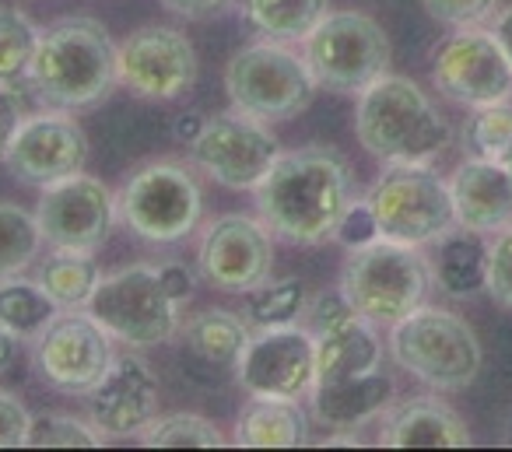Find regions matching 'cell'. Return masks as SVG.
<instances>
[{"instance_id": "6da1fadb", "label": "cell", "mask_w": 512, "mask_h": 452, "mask_svg": "<svg viewBox=\"0 0 512 452\" xmlns=\"http://www.w3.org/2000/svg\"><path fill=\"white\" fill-rule=\"evenodd\" d=\"M256 211L274 235L299 246L330 242L355 200L351 165L330 148L281 151L256 186Z\"/></svg>"}, {"instance_id": "7a4b0ae2", "label": "cell", "mask_w": 512, "mask_h": 452, "mask_svg": "<svg viewBox=\"0 0 512 452\" xmlns=\"http://www.w3.org/2000/svg\"><path fill=\"white\" fill-rule=\"evenodd\" d=\"M29 85L50 109L99 106L120 85V46L95 18H60L39 39Z\"/></svg>"}, {"instance_id": "3957f363", "label": "cell", "mask_w": 512, "mask_h": 452, "mask_svg": "<svg viewBox=\"0 0 512 452\" xmlns=\"http://www.w3.org/2000/svg\"><path fill=\"white\" fill-rule=\"evenodd\" d=\"M355 134L379 162H432L453 141V127L435 109V102L400 74H383L365 92H358Z\"/></svg>"}, {"instance_id": "277c9868", "label": "cell", "mask_w": 512, "mask_h": 452, "mask_svg": "<svg viewBox=\"0 0 512 452\" xmlns=\"http://www.w3.org/2000/svg\"><path fill=\"white\" fill-rule=\"evenodd\" d=\"M432 288V263L418 246H404L379 235L362 249H351L341 270V291L351 309L376 326H393L421 309Z\"/></svg>"}, {"instance_id": "5b68a950", "label": "cell", "mask_w": 512, "mask_h": 452, "mask_svg": "<svg viewBox=\"0 0 512 452\" xmlns=\"http://www.w3.org/2000/svg\"><path fill=\"white\" fill-rule=\"evenodd\" d=\"M390 354L404 372L442 393L470 386L484 358L474 326L435 305H421L390 326Z\"/></svg>"}, {"instance_id": "8992f818", "label": "cell", "mask_w": 512, "mask_h": 452, "mask_svg": "<svg viewBox=\"0 0 512 452\" xmlns=\"http://www.w3.org/2000/svg\"><path fill=\"white\" fill-rule=\"evenodd\" d=\"M316 88L320 85L306 57L278 39L242 46L225 67V92L232 106L264 123H285L306 113Z\"/></svg>"}, {"instance_id": "52a82bcc", "label": "cell", "mask_w": 512, "mask_h": 452, "mask_svg": "<svg viewBox=\"0 0 512 452\" xmlns=\"http://www.w3.org/2000/svg\"><path fill=\"white\" fill-rule=\"evenodd\" d=\"M365 200L379 221V235L404 246H435L456 228L449 183L428 162L386 165Z\"/></svg>"}, {"instance_id": "ba28073f", "label": "cell", "mask_w": 512, "mask_h": 452, "mask_svg": "<svg viewBox=\"0 0 512 452\" xmlns=\"http://www.w3.org/2000/svg\"><path fill=\"white\" fill-rule=\"evenodd\" d=\"M85 309L109 337L137 351L165 344L179 330V302L165 291L158 267L148 263L102 274Z\"/></svg>"}, {"instance_id": "9c48e42d", "label": "cell", "mask_w": 512, "mask_h": 452, "mask_svg": "<svg viewBox=\"0 0 512 452\" xmlns=\"http://www.w3.org/2000/svg\"><path fill=\"white\" fill-rule=\"evenodd\" d=\"M120 221L144 242H179L200 225L204 193L183 162L158 158L134 172L116 193Z\"/></svg>"}, {"instance_id": "30bf717a", "label": "cell", "mask_w": 512, "mask_h": 452, "mask_svg": "<svg viewBox=\"0 0 512 452\" xmlns=\"http://www.w3.org/2000/svg\"><path fill=\"white\" fill-rule=\"evenodd\" d=\"M302 43L316 85L330 92H365L372 81L390 74V36L362 11H327Z\"/></svg>"}, {"instance_id": "8fae6325", "label": "cell", "mask_w": 512, "mask_h": 452, "mask_svg": "<svg viewBox=\"0 0 512 452\" xmlns=\"http://www.w3.org/2000/svg\"><path fill=\"white\" fill-rule=\"evenodd\" d=\"M281 155V144L264 120L242 113H218L204 123L197 141L190 144V158L207 179L228 190H256Z\"/></svg>"}, {"instance_id": "7c38bea8", "label": "cell", "mask_w": 512, "mask_h": 452, "mask_svg": "<svg viewBox=\"0 0 512 452\" xmlns=\"http://www.w3.org/2000/svg\"><path fill=\"white\" fill-rule=\"evenodd\" d=\"M36 368L60 393L85 396L116 361L113 337L92 312L60 309L57 319L32 340Z\"/></svg>"}, {"instance_id": "4fadbf2b", "label": "cell", "mask_w": 512, "mask_h": 452, "mask_svg": "<svg viewBox=\"0 0 512 452\" xmlns=\"http://www.w3.org/2000/svg\"><path fill=\"white\" fill-rule=\"evenodd\" d=\"M116 218V193L102 179L74 172L57 183L43 186V197L36 207L39 235L53 249L71 253H95L109 239Z\"/></svg>"}, {"instance_id": "5bb4252c", "label": "cell", "mask_w": 512, "mask_h": 452, "mask_svg": "<svg viewBox=\"0 0 512 452\" xmlns=\"http://www.w3.org/2000/svg\"><path fill=\"white\" fill-rule=\"evenodd\" d=\"M432 81L449 102L467 109L512 99V64L491 29H456L435 46Z\"/></svg>"}, {"instance_id": "9a60e30c", "label": "cell", "mask_w": 512, "mask_h": 452, "mask_svg": "<svg viewBox=\"0 0 512 452\" xmlns=\"http://www.w3.org/2000/svg\"><path fill=\"white\" fill-rule=\"evenodd\" d=\"M235 375L249 396L299 400L316 386V337L295 323L253 330L235 361Z\"/></svg>"}, {"instance_id": "2e32d148", "label": "cell", "mask_w": 512, "mask_h": 452, "mask_svg": "<svg viewBox=\"0 0 512 452\" xmlns=\"http://www.w3.org/2000/svg\"><path fill=\"white\" fill-rule=\"evenodd\" d=\"M264 218L249 214H221L204 228L197 246V267L211 288L246 295L271 277L274 242Z\"/></svg>"}, {"instance_id": "e0dca14e", "label": "cell", "mask_w": 512, "mask_h": 452, "mask_svg": "<svg viewBox=\"0 0 512 452\" xmlns=\"http://www.w3.org/2000/svg\"><path fill=\"white\" fill-rule=\"evenodd\" d=\"M197 81V50L176 29L144 25L120 43V85L144 99H176Z\"/></svg>"}, {"instance_id": "ac0fdd59", "label": "cell", "mask_w": 512, "mask_h": 452, "mask_svg": "<svg viewBox=\"0 0 512 452\" xmlns=\"http://www.w3.org/2000/svg\"><path fill=\"white\" fill-rule=\"evenodd\" d=\"M11 176L32 186L57 183L64 176L85 169L88 162V137L81 123L67 113H36L18 123L15 137L8 144Z\"/></svg>"}, {"instance_id": "d6986e66", "label": "cell", "mask_w": 512, "mask_h": 452, "mask_svg": "<svg viewBox=\"0 0 512 452\" xmlns=\"http://www.w3.org/2000/svg\"><path fill=\"white\" fill-rule=\"evenodd\" d=\"M88 421L106 438H141L158 417V375L137 354H123L85 393Z\"/></svg>"}, {"instance_id": "ffe728a7", "label": "cell", "mask_w": 512, "mask_h": 452, "mask_svg": "<svg viewBox=\"0 0 512 452\" xmlns=\"http://www.w3.org/2000/svg\"><path fill=\"white\" fill-rule=\"evenodd\" d=\"M449 193L460 228L495 235L512 225V179L505 162L467 158L449 179Z\"/></svg>"}, {"instance_id": "44dd1931", "label": "cell", "mask_w": 512, "mask_h": 452, "mask_svg": "<svg viewBox=\"0 0 512 452\" xmlns=\"http://www.w3.org/2000/svg\"><path fill=\"white\" fill-rule=\"evenodd\" d=\"M393 393H397V382L390 372H383V365L372 368L355 379L341 382H320L309 393V407L320 424L334 431H355L362 424L376 421L390 410Z\"/></svg>"}, {"instance_id": "7402d4cb", "label": "cell", "mask_w": 512, "mask_h": 452, "mask_svg": "<svg viewBox=\"0 0 512 452\" xmlns=\"http://www.w3.org/2000/svg\"><path fill=\"white\" fill-rule=\"evenodd\" d=\"M379 442L390 449H467L470 431L449 403L418 396L386 410Z\"/></svg>"}, {"instance_id": "603a6c76", "label": "cell", "mask_w": 512, "mask_h": 452, "mask_svg": "<svg viewBox=\"0 0 512 452\" xmlns=\"http://www.w3.org/2000/svg\"><path fill=\"white\" fill-rule=\"evenodd\" d=\"M379 365H383V344L376 337V323L369 319L351 316L316 337V386L355 379Z\"/></svg>"}, {"instance_id": "cb8c5ba5", "label": "cell", "mask_w": 512, "mask_h": 452, "mask_svg": "<svg viewBox=\"0 0 512 452\" xmlns=\"http://www.w3.org/2000/svg\"><path fill=\"white\" fill-rule=\"evenodd\" d=\"M232 442L242 449H299L309 442L306 410L299 407V400L253 396L239 410Z\"/></svg>"}, {"instance_id": "d4e9b609", "label": "cell", "mask_w": 512, "mask_h": 452, "mask_svg": "<svg viewBox=\"0 0 512 452\" xmlns=\"http://www.w3.org/2000/svg\"><path fill=\"white\" fill-rule=\"evenodd\" d=\"M432 281L449 298H474L488 291V242L481 232L456 225L435 242Z\"/></svg>"}, {"instance_id": "484cf974", "label": "cell", "mask_w": 512, "mask_h": 452, "mask_svg": "<svg viewBox=\"0 0 512 452\" xmlns=\"http://www.w3.org/2000/svg\"><path fill=\"white\" fill-rule=\"evenodd\" d=\"M57 312L60 305L39 281H25L22 274L0 277V330L15 333L18 340H36Z\"/></svg>"}, {"instance_id": "4316f807", "label": "cell", "mask_w": 512, "mask_h": 452, "mask_svg": "<svg viewBox=\"0 0 512 452\" xmlns=\"http://www.w3.org/2000/svg\"><path fill=\"white\" fill-rule=\"evenodd\" d=\"M246 22L278 43H302L327 18L330 0H242Z\"/></svg>"}, {"instance_id": "83f0119b", "label": "cell", "mask_w": 512, "mask_h": 452, "mask_svg": "<svg viewBox=\"0 0 512 452\" xmlns=\"http://www.w3.org/2000/svg\"><path fill=\"white\" fill-rule=\"evenodd\" d=\"M253 326L242 316L225 309H204L183 326V340L197 358L211 361V365H235L246 347Z\"/></svg>"}, {"instance_id": "f1b7e54d", "label": "cell", "mask_w": 512, "mask_h": 452, "mask_svg": "<svg viewBox=\"0 0 512 452\" xmlns=\"http://www.w3.org/2000/svg\"><path fill=\"white\" fill-rule=\"evenodd\" d=\"M99 267H95L92 253H71V249H57L50 260L39 267L36 281L46 288V295L60 305V309H85L92 298L95 284H99Z\"/></svg>"}, {"instance_id": "f546056e", "label": "cell", "mask_w": 512, "mask_h": 452, "mask_svg": "<svg viewBox=\"0 0 512 452\" xmlns=\"http://www.w3.org/2000/svg\"><path fill=\"white\" fill-rule=\"evenodd\" d=\"M309 291L306 281L299 277H281V281H260L253 291H246V323L253 330H264V326H285L306 312Z\"/></svg>"}, {"instance_id": "4dcf8cb0", "label": "cell", "mask_w": 512, "mask_h": 452, "mask_svg": "<svg viewBox=\"0 0 512 452\" xmlns=\"http://www.w3.org/2000/svg\"><path fill=\"white\" fill-rule=\"evenodd\" d=\"M460 141L467 158H491L505 162L512 155V102H491V106L470 109L463 120Z\"/></svg>"}, {"instance_id": "1f68e13d", "label": "cell", "mask_w": 512, "mask_h": 452, "mask_svg": "<svg viewBox=\"0 0 512 452\" xmlns=\"http://www.w3.org/2000/svg\"><path fill=\"white\" fill-rule=\"evenodd\" d=\"M39 39L43 32L25 11L0 8V85H18L29 78Z\"/></svg>"}, {"instance_id": "d6a6232c", "label": "cell", "mask_w": 512, "mask_h": 452, "mask_svg": "<svg viewBox=\"0 0 512 452\" xmlns=\"http://www.w3.org/2000/svg\"><path fill=\"white\" fill-rule=\"evenodd\" d=\"M141 442L148 449H221L225 435L214 428L207 417L179 410V414L155 417L148 428L141 431Z\"/></svg>"}, {"instance_id": "836d02e7", "label": "cell", "mask_w": 512, "mask_h": 452, "mask_svg": "<svg viewBox=\"0 0 512 452\" xmlns=\"http://www.w3.org/2000/svg\"><path fill=\"white\" fill-rule=\"evenodd\" d=\"M43 242L36 214L18 204H0V277L22 274Z\"/></svg>"}, {"instance_id": "e575fe53", "label": "cell", "mask_w": 512, "mask_h": 452, "mask_svg": "<svg viewBox=\"0 0 512 452\" xmlns=\"http://www.w3.org/2000/svg\"><path fill=\"white\" fill-rule=\"evenodd\" d=\"M106 442L92 421H81L71 414H39L32 417L29 442L32 449H99Z\"/></svg>"}, {"instance_id": "d590c367", "label": "cell", "mask_w": 512, "mask_h": 452, "mask_svg": "<svg viewBox=\"0 0 512 452\" xmlns=\"http://www.w3.org/2000/svg\"><path fill=\"white\" fill-rule=\"evenodd\" d=\"M488 295L512 312V225L488 242Z\"/></svg>"}, {"instance_id": "8d00e7d4", "label": "cell", "mask_w": 512, "mask_h": 452, "mask_svg": "<svg viewBox=\"0 0 512 452\" xmlns=\"http://www.w3.org/2000/svg\"><path fill=\"white\" fill-rule=\"evenodd\" d=\"M425 11L449 29H474L495 18L498 0H425Z\"/></svg>"}, {"instance_id": "74e56055", "label": "cell", "mask_w": 512, "mask_h": 452, "mask_svg": "<svg viewBox=\"0 0 512 452\" xmlns=\"http://www.w3.org/2000/svg\"><path fill=\"white\" fill-rule=\"evenodd\" d=\"M334 239L341 242L348 253H351V249H362V246H369V242L379 239V221H376V214H372L369 200H365V197L351 200V207L344 211L341 225H337Z\"/></svg>"}, {"instance_id": "f35d334b", "label": "cell", "mask_w": 512, "mask_h": 452, "mask_svg": "<svg viewBox=\"0 0 512 452\" xmlns=\"http://www.w3.org/2000/svg\"><path fill=\"white\" fill-rule=\"evenodd\" d=\"M358 316L355 309H351V302L344 298V291H323V295L309 298L306 305V330L313 333V337H320V333L334 330V326H341L344 319Z\"/></svg>"}, {"instance_id": "ab89813d", "label": "cell", "mask_w": 512, "mask_h": 452, "mask_svg": "<svg viewBox=\"0 0 512 452\" xmlns=\"http://www.w3.org/2000/svg\"><path fill=\"white\" fill-rule=\"evenodd\" d=\"M32 414L18 396L0 389V449H22L29 442Z\"/></svg>"}, {"instance_id": "60d3db41", "label": "cell", "mask_w": 512, "mask_h": 452, "mask_svg": "<svg viewBox=\"0 0 512 452\" xmlns=\"http://www.w3.org/2000/svg\"><path fill=\"white\" fill-rule=\"evenodd\" d=\"M22 120H25L22 95L15 92V85H0V158L8 155V144Z\"/></svg>"}, {"instance_id": "b9f144b4", "label": "cell", "mask_w": 512, "mask_h": 452, "mask_svg": "<svg viewBox=\"0 0 512 452\" xmlns=\"http://www.w3.org/2000/svg\"><path fill=\"white\" fill-rule=\"evenodd\" d=\"M158 277H162L165 291H169V295L176 298L179 305L193 298V288H197V281H193V270L186 267V263H176V260L162 263V267H158Z\"/></svg>"}, {"instance_id": "7bdbcfd3", "label": "cell", "mask_w": 512, "mask_h": 452, "mask_svg": "<svg viewBox=\"0 0 512 452\" xmlns=\"http://www.w3.org/2000/svg\"><path fill=\"white\" fill-rule=\"evenodd\" d=\"M165 11H172V15L179 18H214L221 15V11H228L235 4V0H162Z\"/></svg>"}, {"instance_id": "ee69618b", "label": "cell", "mask_w": 512, "mask_h": 452, "mask_svg": "<svg viewBox=\"0 0 512 452\" xmlns=\"http://www.w3.org/2000/svg\"><path fill=\"white\" fill-rule=\"evenodd\" d=\"M491 36L498 39V46H502L505 57H509V64H512V4L502 11H495V18H491Z\"/></svg>"}, {"instance_id": "f6af8a7d", "label": "cell", "mask_w": 512, "mask_h": 452, "mask_svg": "<svg viewBox=\"0 0 512 452\" xmlns=\"http://www.w3.org/2000/svg\"><path fill=\"white\" fill-rule=\"evenodd\" d=\"M204 123H207V120H204L200 113H183V116L176 120V127H172V130H176V141L193 144V141H197L200 130H204Z\"/></svg>"}, {"instance_id": "bcb514c9", "label": "cell", "mask_w": 512, "mask_h": 452, "mask_svg": "<svg viewBox=\"0 0 512 452\" xmlns=\"http://www.w3.org/2000/svg\"><path fill=\"white\" fill-rule=\"evenodd\" d=\"M15 358H18V337L8 330H0V375L15 365Z\"/></svg>"}, {"instance_id": "7dc6e473", "label": "cell", "mask_w": 512, "mask_h": 452, "mask_svg": "<svg viewBox=\"0 0 512 452\" xmlns=\"http://www.w3.org/2000/svg\"><path fill=\"white\" fill-rule=\"evenodd\" d=\"M505 442L512 445V417H509V431H505Z\"/></svg>"}, {"instance_id": "c3c4849f", "label": "cell", "mask_w": 512, "mask_h": 452, "mask_svg": "<svg viewBox=\"0 0 512 452\" xmlns=\"http://www.w3.org/2000/svg\"><path fill=\"white\" fill-rule=\"evenodd\" d=\"M505 169H509V179H512V155L505 158Z\"/></svg>"}]
</instances>
